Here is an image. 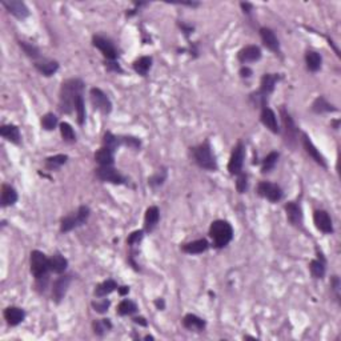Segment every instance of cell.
Instances as JSON below:
<instances>
[{"instance_id": "48", "label": "cell", "mask_w": 341, "mask_h": 341, "mask_svg": "<svg viewBox=\"0 0 341 341\" xmlns=\"http://www.w3.org/2000/svg\"><path fill=\"white\" fill-rule=\"evenodd\" d=\"M122 144L128 145L132 149H139L141 145L140 139L137 137H132V136H122Z\"/></svg>"}, {"instance_id": "32", "label": "cell", "mask_w": 341, "mask_h": 341, "mask_svg": "<svg viewBox=\"0 0 341 341\" xmlns=\"http://www.w3.org/2000/svg\"><path fill=\"white\" fill-rule=\"evenodd\" d=\"M133 70H135L136 74H139L140 76H147L152 67V57L149 56H141L139 59H136L133 61Z\"/></svg>"}, {"instance_id": "36", "label": "cell", "mask_w": 341, "mask_h": 341, "mask_svg": "<svg viewBox=\"0 0 341 341\" xmlns=\"http://www.w3.org/2000/svg\"><path fill=\"white\" fill-rule=\"evenodd\" d=\"M122 144V136L114 135L112 132H105L104 137H103V147L116 151Z\"/></svg>"}, {"instance_id": "43", "label": "cell", "mask_w": 341, "mask_h": 341, "mask_svg": "<svg viewBox=\"0 0 341 341\" xmlns=\"http://www.w3.org/2000/svg\"><path fill=\"white\" fill-rule=\"evenodd\" d=\"M57 118L56 115L53 114H45L42 118V127L45 129V131H52V129H55V128L57 127Z\"/></svg>"}, {"instance_id": "45", "label": "cell", "mask_w": 341, "mask_h": 341, "mask_svg": "<svg viewBox=\"0 0 341 341\" xmlns=\"http://www.w3.org/2000/svg\"><path fill=\"white\" fill-rule=\"evenodd\" d=\"M110 305H111V301L110 300H107V298L97 300V301H92V308H93L97 313H101V315H103V313H107Z\"/></svg>"}, {"instance_id": "52", "label": "cell", "mask_w": 341, "mask_h": 341, "mask_svg": "<svg viewBox=\"0 0 341 341\" xmlns=\"http://www.w3.org/2000/svg\"><path fill=\"white\" fill-rule=\"evenodd\" d=\"M180 26V28L183 30V32H184V35L185 36H188V35H191L193 32V27L192 26H187V24H184V23H181V24H179Z\"/></svg>"}, {"instance_id": "44", "label": "cell", "mask_w": 341, "mask_h": 341, "mask_svg": "<svg viewBox=\"0 0 341 341\" xmlns=\"http://www.w3.org/2000/svg\"><path fill=\"white\" fill-rule=\"evenodd\" d=\"M166 179H167V170H164V168H163V170H158L155 175L149 177L148 184L151 185V187H160V185H163V184H164Z\"/></svg>"}, {"instance_id": "49", "label": "cell", "mask_w": 341, "mask_h": 341, "mask_svg": "<svg viewBox=\"0 0 341 341\" xmlns=\"http://www.w3.org/2000/svg\"><path fill=\"white\" fill-rule=\"evenodd\" d=\"M105 67H107V70L111 71V72H116V74H123L122 67H120V64H119V63H116V61H108V63L105 64Z\"/></svg>"}, {"instance_id": "8", "label": "cell", "mask_w": 341, "mask_h": 341, "mask_svg": "<svg viewBox=\"0 0 341 341\" xmlns=\"http://www.w3.org/2000/svg\"><path fill=\"white\" fill-rule=\"evenodd\" d=\"M244 159H245V147L244 144L239 141L237 145L233 148L228 163V170L231 175H239L243 172V166H244Z\"/></svg>"}, {"instance_id": "13", "label": "cell", "mask_w": 341, "mask_h": 341, "mask_svg": "<svg viewBox=\"0 0 341 341\" xmlns=\"http://www.w3.org/2000/svg\"><path fill=\"white\" fill-rule=\"evenodd\" d=\"M71 280H72V279H71L70 275H63V276H60V277H57L56 280L53 281V285H52L53 301L59 304V302L64 298L67 291H68V288H70Z\"/></svg>"}, {"instance_id": "58", "label": "cell", "mask_w": 341, "mask_h": 341, "mask_svg": "<svg viewBox=\"0 0 341 341\" xmlns=\"http://www.w3.org/2000/svg\"><path fill=\"white\" fill-rule=\"evenodd\" d=\"M333 126H335V129H337V128H339V120L333 122Z\"/></svg>"}, {"instance_id": "21", "label": "cell", "mask_w": 341, "mask_h": 341, "mask_svg": "<svg viewBox=\"0 0 341 341\" xmlns=\"http://www.w3.org/2000/svg\"><path fill=\"white\" fill-rule=\"evenodd\" d=\"M4 319L8 325L16 327L26 319V312L23 311L19 306H8L4 311Z\"/></svg>"}, {"instance_id": "1", "label": "cell", "mask_w": 341, "mask_h": 341, "mask_svg": "<svg viewBox=\"0 0 341 341\" xmlns=\"http://www.w3.org/2000/svg\"><path fill=\"white\" fill-rule=\"evenodd\" d=\"M84 83L80 79H68L63 82L59 96V110L61 114H71L75 110V99L83 93Z\"/></svg>"}, {"instance_id": "3", "label": "cell", "mask_w": 341, "mask_h": 341, "mask_svg": "<svg viewBox=\"0 0 341 341\" xmlns=\"http://www.w3.org/2000/svg\"><path fill=\"white\" fill-rule=\"evenodd\" d=\"M191 152H192L193 162L196 163L200 168L207 170H217V162H216L214 155L212 153V148H211L208 140L204 141L203 144L191 148Z\"/></svg>"}, {"instance_id": "56", "label": "cell", "mask_w": 341, "mask_h": 341, "mask_svg": "<svg viewBox=\"0 0 341 341\" xmlns=\"http://www.w3.org/2000/svg\"><path fill=\"white\" fill-rule=\"evenodd\" d=\"M118 291H119V293L122 295V296H124V295L129 293V287H127V285H124V287H119Z\"/></svg>"}, {"instance_id": "41", "label": "cell", "mask_w": 341, "mask_h": 341, "mask_svg": "<svg viewBox=\"0 0 341 341\" xmlns=\"http://www.w3.org/2000/svg\"><path fill=\"white\" fill-rule=\"evenodd\" d=\"M19 45L28 57L36 61H38V59H40V49L36 45H34L32 43H27V42H19Z\"/></svg>"}, {"instance_id": "20", "label": "cell", "mask_w": 341, "mask_h": 341, "mask_svg": "<svg viewBox=\"0 0 341 341\" xmlns=\"http://www.w3.org/2000/svg\"><path fill=\"white\" fill-rule=\"evenodd\" d=\"M279 82V75L276 74H265L262 75L261 82H260V89L258 93H261L262 96L268 97L272 92L275 91L276 83Z\"/></svg>"}, {"instance_id": "6", "label": "cell", "mask_w": 341, "mask_h": 341, "mask_svg": "<svg viewBox=\"0 0 341 341\" xmlns=\"http://www.w3.org/2000/svg\"><path fill=\"white\" fill-rule=\"evenodd\" d=\"M280 116L281 122H283V132H284L285 143L288 145H291V147H295L296 141H298V128L296 127V124L293 122L292 116L285 111L284 107H281Z\"/></svg>"}, {"instance_id": "14", "label": "cell", "mask_w": 341, "mask_h": 341, "mask_svg": "<svg viewBox=\"0 0 341 341\" xmlns=\"http://www.w3.org/2000/svg\"><path fill=\"white\" fill-rule=\"evenodd\" d=\"M302 147H304V149H305V152L309 155L312 158V160L315 163H317L320 167H323V168H327L328 167V164H327V160H325V158H324L323 155L320 153V151L317 148H316V145L312 143L311 137L306 135V133H302Z\"/></svg>"}, {"instance_id": "55", "label": "cell", "mask_w": 341, "mask_h": 341, "mask_svg": "<svg viewBox=\"0 0 341 341\" xmlns=\"http://www.w3.org/2000/svg\"><path fill=\"white\" fill-rule=\"evenodd\" d=\"M241 8L244 9L245 13H251V11H252V8H254V5L250 4V3H241Z\"/></svg>"}, {"instance_id": "17", "label": "cell", "mask_w": 341, "mask_h": 341, "mask_svg": "<svg viewBox=\"0 0 341 341\" xmlns=\"http://www.w3.org/2000/svg\"><path fill=\"white\" fill-rule=\"evenodd\" d=\"M237 59L243 64L257 61L261 59V49L257 45H247V47H244V48H241L239 51Z\"/></svg>"}, {"instance_id": "40", "label": "cell", "mask_w": 341, "mask_h": 341, "mask_svg": "<svg viewBox=\"0 0 341 341\" xmlns=\"http://www.w3.org/2000/svg\"><path fill=\"white\" fill-rule=\"evenodd\" d=\"M92 328H93L95 335H97V336H103L107 331H110V329L112 328V323L110 321V319L97 320V321H93Z\"/></svg>"}, {"instance_id": "4", "label": "cell", "mask_w": 341, "mask_h": 341, "mask_svg": "<svg viewBox=\"0 0 341 341\" xmlns=\"http://www.w3.org/2000/svg\"><path fill=\"white\" fill-rule=\"evenodd\" d=\"M91 214V210L89 207L82 206L79 207V210L74 212V213L68 214L66 217H63L60 221V232L63 233H67V232H71L72 229L78 227H82L84 224L87 223L88 217Z\"/></svg>"}, {"instance_id": "9", "label": "cell", "mask_w": 341, "mask_h": 341, "mask_svg": "<svg viewBox=\"0 0 341 341\" xmlns=\"http://www.w3.org/2000/svg\"><path fill=\"white\" fill-rule=\"evenodd\" d=\"M89 96H91V103L93 108L100 111L101 114L108 115L112 111V103H111L110 97L101 91L100 88H92L89 91Z\"/></svg>"}, {"instance_id": "12", "label": "cell", "mask_w": 341, "mask_h": 341, "mask_svg": "<svg viewBox=\"0 0 341 341\" xmlns=\"http://www.w3.org/2000/svg\"><path fill=\"white\" fill-rule=\"evenodd\" d=\"M313 223H315L316 228H317L320 232L325 233V235H331V233H333V231H335V229H333L332 219H331V216H329L327 211H315V213H313Z\"/></svg>"}, {"instance_id": "16", "label": "cell", "mask_w": 341, "mask_h": 341, "mask_svg": "<svg viewBox=\"0 0 341 341\" xmlns=\"http://www.w3.org/2000/svg\"><path fill=\"white\" fill-rule=\"evenodd\" d=\"M260 38H261L264 45H265L269 51H272V52L276 53V55H280V43H279L277 36L275 35V32H273L271 28H267V27L260 28Z\"/></svg>"}, {"instance_id": "26", "label": "cell", "mask_w": 341, "mask_h": 341, "mask_svg": "<svg viewBox=\"0 0 341 341\" xmlns=\"http://www.w3.org/2000/svg\"><path fill=\"white\" fill-rule=\"evenodd\" d=\"M67 267H68V260L60 254H55L49 257V271L53 273L61 275L66 272Z\"/></svg>"}, {"instance_id": "28", "label": "cell", "mask_w": 341, "mask_h": 341, "mask_svg": "<svg viewBox=\"0 0 341 341\" xmlns=\"http://www.w3.org/2000/svg\"><path fill=\"white\" fill-rule=\"evenodd\" d=\"M0 135L4 137L5 140L11 141L13 144H19L20 140H22V136H20V131L16 126L13 124H7V126H3L0 128Z\"/></svg>"}, {"instance_id": "18", "label": "cell", "mask_w": 341, "mask_h": 341, "mask_svg": "<svg viewBox=\"0 0 341 341\" xmlns=\"http://www.w3.org/2000/svg\"><path fill=\"white\" fill-rule=\"evenodd\" d=\"M285 212H287V217H288L289 223L295 225V227H300L302 224V210L301 206L295 203V201H289L285 204Z\"/></svg>"}, {"instance_id": "54", "label": "cell", "mask_w": 341, "mask_h": 341, "mask_svg": "<svg viewBox=\"0 0 341 341\" xmlns=\"http://www.w3.org/2000/svg\"><path fill=\"white\" fill-rule=\"evenodd\" d=\"M155 305H156V308H158L159 311H163V309L166 308V301H164V298H156V300H155Z\"/></svg>"}, {"instance_id": "11", "label": "cell", "mask_w": 341, "mask_h": 341, "mask_svg": "<svg viewBox=\"0 0 341 341\" xmlns=\"http://www.w3.org/2000/svg\"><path fill=\"white\" fill-rule=\"evenodd\" d=\"M92 44L103 53V56L108 61H115L118 59V51H116L114 43L110 39L99 35L93 36L92 38Z\"/></svg>"}, {"instance_id": "19", "label": "cell", "mask_w": 341, "mask_h": 341, "mask_svg": "<svg viewBox=\"0 0 341 341\" xmlns=\"http://www.w3.org/2000/svg\"><path fill=\"white\" fill-rule=\"evenodd\" d=\"M260 120L264 124V127L269 129L272 133H280V128H279V123H277V116L271 108H262L261 115H260Z\"/></svg>"}, {"instance_id": "15", "label": "cell", "mask_w": 341, "mask_h": 341, "mask_svg": "<svg viewBox=\"0 0 341 341\" xmlns=\"http://www.w3.org/2000/svg\"><path fill=\"white\" fill-rule=\"evenodd\" d=\"M1 4L4 7L7 11H8L11 15H13L15 18L20 19H26L30 16V9L27 7L23 1H16V0H3Z\"/></svg>"}, {"instance_id": "2", "label": "cell", "mask_w": 341, "mask_h": 341, "mask_svg": "<svg viewBox=\"0 0 341 341\" xmlns=\"http://www.w3.org/2000/svg\"><path fill=\"white\" fill-rule=\"evenodd\" d=\"M210 237L212 245L217 250L227 247L233 239V228L225 220H216L211 224Z\"/></svg>"}, {"instance_id": "10", "label": "cell", "mask_w": 341, "mask_h": 341, "mask_svg": "<svg viewBox=\"0 0 341 341\" xmlns=\"http://www.w3.org/2000/svg\"><path fill=\"white\" fill-rule=\"evenodd\" d=\"M257 193L264 199L272 201V203H277L280 201L284 196L283 189L280 188V185L277 184L269 183V181H261L257 185Z\"/></svg>"}, {"instance_id": "23", "label": "cell", "mask_w": 341, "mask_h": 341, "mask_svg": "<svg viewBox=\"0 0 341 341\" xmlns=\"http://www.w3.org/2000/svg\"><path fill=\"white\" fill-rule=\"evenodd\" d=\"M208 248H210V243H208L206 239L191 241V243H187V244L181 245V251H183L184 254L188 255L204 254Z\"/></svg>"}, {"instance_id": "29", "label": "cell", "mask_w": 341, "mask_h": 341, "mask_svg": "<svg viewBox=\"0 0 341 341\" xmlns=\"http://www.w3.org/2000/svg\"><path fill=\"white\" fill-rule=\"evenodd\" d=\"M95 160L100 167L104 166H114L115 162V152L112 149L107 147H101L96 153H95Z\"/></svg>"}, {"instance_id": "25", "label": "cell", "mask_w": 341, "mask_h": 341, "mask_svg": "<svg viewBox=\"0 0 341 341\" xmlns=\"http://www.w3.org/2000/svg\"><path fill=\"white\" fill-rule=\"evenodd\" d=\"M184 328H187L188 331H195V332H201L206 328V320H203L199 316L193 315V313H188L184 316L183 319Z\"/></svg>"}, {"instance_id": "57", "label": "cell", "mask_w": 341, "mask_h": 341, "mask_svg": "<svg viewBox=\"0 0 341 341\" xmlns=\"http://www.w3.org/2000/svg\"><path fill=\"white\" fill-rule=\"evenodd\" d=\"M181 5H188V7H197L199 5V3H196V1H189V3H180Z\"/></svg>"}, {"instance_id": "46", "label": "cell", "mask_w": 341, "mask_h": 341, "mask_svg": "<svg viewBox=\"0 0 341 341\" xmlns=\"http://www.w3.org/2000/svg\"><path fill=\"white\" fill-rule=\"evenodd\" d=\"M236 189L239 193L247 192V189H248V176L245 175V173H243V172L237 175Z\"/></svg>"}, {"instance_id": "51", "label": "cell", "mask_w": 341, "mask_h": 341, "mask_svg": "<svg viewBox=\"0 0 341 341\" xmlns=\"http://www.w3.org/2000/svg\"><path fill=\"white\" fill-rule=\"evenodd\" d=\"M240 76L243 78V79H248V78H251L252 76V70H251L250 67H241L240 68Z\"/></svg>"}, {"instance_id": "38", "label": "cell", "mask_w": 341, "mask_h": 341, "mask_svg": "<svg viewBox=\"0 0 341 341\" xmlns=\"http://www.w3.org/2000/svg\"><path fill=\"white\" fill-rule=\"evenodd\" d=\"M75 111L78 115V123L80 126H83L85 123V104H84L83 93H79L75 99Z\"/></svg>"}, {"instance_id": "37", "label": "cell", "mask_w": 341, "mask_h": 341, "mask_svg": "<svg viewBox=\"0 0 341 341\" xmlns=\"http://www.w3.org/2000/svg\"><path fill=\"white\" fill-rule=\"evenodd\" d=\"M137 312V305L132 300H123L118 305V313L120 316H131Z\"/></svg>"}, {"instance_id": "35", "label": "cell", "mask_w": 341, "mask_h": 341, "mask_svg": "<svg viewBox=\"0 0 341 341\" xmlns=\"http://www.w3.org/2000/svg\"><path fill=\"white\" fill-rule=\"evenodd\" d=\"M68 160L67 155H55V156H49L45 159V168L49 170H59L60 167H63Z\"/></svg>"}, {"instance_id": "42", "label": "cell", "mask_w": 341, "mask_h": 341, "mask_svg": "<svg viewBox=\"0 0 341 341\" xmlns=\"http://www.w3.org/2000/svg\"><path fill=\"white\" fill-rule=\"evenodd\" d=\"M60 135L66 143H75L76 141V133L68 123H60Z\"/></svg>"}, {"instance_id": "30", "label": "cell", "mask_w": 341, "mask_h": 341, "mask_svg": "<svg viewBox=\"0 0 341 341\" xmlns=\"http://www.w3.org/2000/svg\"><path fill=\"white\" fill-rule=\"evenodd\" d=\"M317 254H319V258L316 260H312L309 262V269H311L312 276L315 279H323L325 276V271H327V262H325V258L323 257V255H320L319 250H317Z\"/></svg>"}, {"instance_id": "27", "label": "cell", "mask_w": 341, "mask_h": 341, "mask_svg": "<svg viewBox=\"0 0 341 341\" xmlns=\"http://www.w3.org/2000/svg\"><path fill=\"white\" fill-rule=\"evenodd\" d=\"M18 201V192L16 189L8 185V184H3L1 185V207H9L13 206Z\"/></svg>"}, {"instance_id": "39", "label": "cell", "mask_w": 341, "mask_h": 341, "mask_svg": "<svg viewBox=\"0 0 341 341\" xmlns=\"http://www.w3.org/2000/svg\"><path fill=\"white\" fill-rule=\"evenodd\" d=\"M279 152H271L268 153L267 156H265V159L262 160V167H261V172L262 173H269L273 168H275V166L277 164V160H279Z\"/></svg>"}, {"instance_id": "59", "label": "cell", "mask_w": 341, "mask_h": 341, "mask_svg": "<svg viewBox=\"0 0 341 341\" xmlns=\"http://www.w3.org/2000/svg\"><path fill=\"white\" fill-rule=\"evenodd\" d=\"M145 340H153L152 336H145Z\"/></svg>"}, {"instance_id": "7", "label": "cell", "mask_w": 341, "mask_h": 341, "mask_svg": "<svg viewBox=\"0 0 341 341\" xmlns=\"http://www.w3.org/2000/svg\"><path fill=\"white\" fill-rule=\"evenodd\" d=\"M95 175L99 180L104 181V183H111V184H118V185H122V184H127L128 179L126 176H123L120 172H119L116 168H114V166H104L99 167L96 170H95Z\"/></svg>"}, {"instance_id": "34", "label": "cell", "mask_w": 341, "mask_h": 341, "mask_svg": "<svg viewBox=\"0 0 341 341\" xmlns=\"http://www.w3.org/2000/svg\"><path fill=\"white\" fill-rule=\"evenodd\" d=\"M321 56L316 51H308L305 53V63L306 68L311 72H317L321 68Z\"/></svg>"}, {"instance_id": "24", "label": "cell", "mask_w": 341, "mask_h": 341, "mask_svg": "<svg viewBox=\"0 0 341 341\" xmlns=\"http://www.w3.org/2000/svg\"><path fill=\"white\" fill-rule=\"evenodd\" d=\"M159 220H160V211L158 207H149L148 210L145 211L144 216V229L147 232H152L155 228L158 227Z\"/></svg>"}, {"instance_id": "31", "label": "cell", "mask_w": 341, "mask_h": 341, "mask_svg": "<svg viewBox=\"0 0 341 341\" xmlns=\"http://www.w3.org/2000/svg\"><path fill=\"white\" fill-rule=\"evenodd\" d=\"M312 111L315 114H328V112H337V108L331 104L324 96H319L312 104Z\"/></svg>"}, {"instance_id": "33", "label": "cell", "mask_w": 341, "mask_h": 341, "mask_svg": "<svg viewBox=\"0 0 341 341\" xmlns=\"http://www.w3.org/2000/svg\"><path fill=\"white\" fill-rule=\"evenodd\" d=\"M118 288V283L115 280H112V279H108V280L103 281V283H100L99 285H96V288H95V292L93 293H95L96 298H105L107 295H110V293H112Z\"/></svg>"}, {"instance_id": "50", "label": "cell", "mask_w": 341, "mask_h": 341, "mask_svg": "<svg viewBox=\"0 0 341 341\" xmlns=\"http://www.w3.org/2000/svg\"><path fill=\"white\" fill-rule=\"evenodd\" d=\"M331 288H332V291L335 293H336V298H340V280H339V277L337 276H333L332 277V281H331Z\"/></svg>"}, {"instance_id": "5", "label": "cell", "mask_w": 341, "mask_h": 341, "mask_svg": "<svg viewBox=\"0 0 341 341\" xmlns=\"http://www.w3.org/2000/svg\"><path fill=\"white\" fill-rule=\"evenodd\" d=\"M31 273L34 275L36 280H39L42 277L48 276L49 271V258L40 251H32L30 257Z\"/></svg>"}, {"instance_id": "47", "label": "cell", "mask_w": 341, "mask_h": 341, "mask_svg": "<svg viewBox=\"0 0 341 341\" xmlns=\"http://www.w3.org/2000/svg\"><path fill=\"white\" fill-rule=\"evenodd\" d=\"M143 237H144V231H143V229H139V231H133L131 235L128 236L127 244L129 245V247H135V245H139V243L143 240Z\"/></svg>"}, {"instance_id": "53", "label": "cell", "mask_w": 341, "mask_h": 341, "mask_svg": "<svg viewBox=\"0 0 341 341\" xmlns=\"http://www.w3.org/2000/svg\"><path fill=\"white\" fill-rule=\"evenodd\" d=\"M132 320H133V323L139 324V325H141V327H147V325H148L147 320H145L143 316H137V317H133Z\"/></svg>"}, {"instance_id": "22", "label": "cell", "mask_w": 341, "mask_h": 341, "mask_svg": "<svg viewBox=\"0 0 341 341\" xmlns=\"http://www.w3.org/2000/svg\"><path fill=\"white\" fill-rule=\"evenodd\" d=\"M35 68L39 71L43 76H52L59 70V63L56 60H51V59H40L35 61Z\"/></svg>"}]
</instances>
